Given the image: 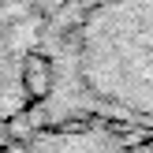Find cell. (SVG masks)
<instances>
[{"mask_svg":"<svg viewBox=\"0 0 153 153\" xmlns=\"http://www.w3.org/2000/svg\"><path fill=\"white\" fill-rule=\"evenodd\" d=\"M0 7H4V0H0Z\"/></svg>","mask_w":153,"mask_h":153,"instance_id":"obj_3","label":"cell"},{"mask_svg":"<svg viewBox=\"0 0 153 153\" xmlns=\"http://www.w3.org/2000/svg\"><path fill=\"white\" fill-rule=\"evenodd\" d=\"M22 90H26V101H45V97L52 94V82H56V67H52V60L45 56V52H30L26 60H22Z\"/></svg>","mask_w":153,"mask_h":153,"instance_id":"obj_2","label":"cell"},{"mask_svg":"<svg viewBox=\"0 0 153 153\" xmlns=\"http://www.w3.org/2000/svg\"><path fill=\"white\" fill-rule=\"evenodd\" d=\"M75 67L90 97L153 120V0H101L82 19Z\"/></svg>","mask_w":153,"mask_h":153,"instance_id":"obj_1","label":"cell"}]
</instances>
